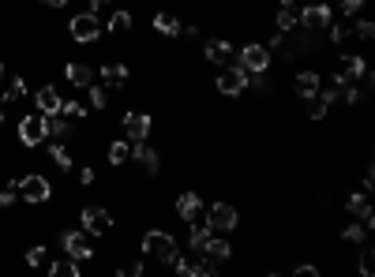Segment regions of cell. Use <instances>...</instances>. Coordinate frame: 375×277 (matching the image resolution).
Wrapping results in <instances>:
<instances>
[{"label": "cell", "instance_id": "obj_13", "mask_svg": "<svg viewBox=\"0 0 375 277\" xmlns=\"http://www.w3.org/2000/svg\"><path fill=\"white\" fill-rule=\"evenodd\" d=\"M345 210L360 217V225H364V229H372V225H375V214H372L368 195H364V191H349V199H345Z\"/></svg>", "mask_w": 375, "mask_h": 277}, {"label": "cell", "instance_id": "obj_42", "mask_svg": "<svg viewBox=\"0 0 375 277\" xmlns=\"http://www.w3.org/2000/svg\"><path fill=\"white\" fill-rule=\"evenodd\" d=\"M42 4H45V8H64L68 0H42Z\"/></svg>", "mask_w": 375, "mask_h": 277}, {"label": "cell", "instance_id": "obj_6", "mask_svg": "<svg viewBox=\"0 0 375 277\" xmlns=\"http://www.w3.org/2000/svg\"><path fill=\"white\" fill-rule=\"evenodd\" d=\"M19 195H23V202H30V206H42V202H49L53 188H49V180H45V177L30 172V177L19 180Z\"/></svg>", "mask_w": 375, "mask_h": 277}, {"label": "cell", "instance_id": "obj_44", "mask_svg": "<svg viewBox=\"0 0 375 277\" xmlns=\"http://www.w3.org/2000/svg\"><path fill=\"white\" fill-rule=\"evenodd\" d=\"M0 79H4V60H0Z\"/></svg>", "mask_w": 375, "mask_h": 277}, {"label": "cell", "instance_id": "obj_1", "mask_svg": "<svg viewBox=\"0 0 375 277\" xmlns=\"http://www.w3.org/2000/svg\"><path fill=\"white\" fill-rule=\"evenodd\" d=\"M143 251L150 255L154 262H162V266H173L180 258L177 236L166 233V229H150V233H143Z\"/></svg>", "mask_w": 375, "mask_h": 277}, {"label": "cell", "instance_id": "obj_26", "mask_svg": "<svg viewBox=\"0 0 375 277\" xmlns=\"http://www.w3.org/2000/svg\"><path fill=\"white\" fill-rule=\"evenodd\" d=\"M105 30L109 34H128V30H132V12H113V15H109V23H105Z\"/></svg>", "mask_w": 375, "mask_h": 277}, {"label": "cell", "instance_id": "obj_27", "mask_svg": "<svg viewBox=\"0 0 375 277\" xmlns=\"http://www.w3.org/2000/svg\"><path fill=\"white\" fill-rule=\"evenodd\" d=\"M49 158L57 161V169H64V172H68L71 165H76V161H71V154H68V146H60V138H53V146H49Z\"/></svg>", "mask_w": 375, "mask_h": 277}, {"label": "cell", "instance_id": "obj_5", "mask_svg": "<svg viewBox=\"0 0 375 277\" xmlns=\"http://www.w3.org/2000/svg\"><path fill=\"white\" fill-rule=\"evenodd\" d=\"M236 64L248 71H267L270 68V49L263 42H244L241 53H236Z\"/></svg>", "mask_w": 375, "mask_h": 277}, {"label": "cell", "instance_id": "obj_21", "mask_svg": "<svg viewBox=\"0 0 375 277\" xmlns=\"http://www.w3.org/2000/svg\"><path fill=\"white\" fill-rule=\"evenodd\" d=\"M45 135H49V138H64V135H71V127H68V116H60V113H49V116H45Z\"/></svg>", "mask_w": 375, "mask_h": 277}, {"label": "cell", "instance_id": "obj_30", "mask_svg": "<svg viewBox=\"0 0 375 277\" xmlns=\"http://www.w3.org/2000/svg\"><path fill=\"white\" fill-rule=\"evenodd\" d=\"M349 34H353V19H345V23L331 26V45H342V42H349Z\"/></svg>", "mask_w": 375, "mask_h": 277}, {"label": "cell", "instance_id": "obj_41", "mask_svg": "<svg viewBox=\"0 0 375 277\" xmlns=\"http://www.w3.org/2000/svg\"><path fill=\"white\" fill-rule=\"evenodd\" d=\"M79 184H94V169H87V165H83V169H79Z\"/></svg>", "mask_w": 375, "mask_h": 277}, {"label": "cell", "instance_id": "obj_8", "mask_svg": "<svg viewBox=\"0 0 375 277\" xmlns=\"http://www.w3.org/2000/svg\"><path fill=\"white\" fill-rule=\"evenodd\" d=\"M79 221H83V233H90V236H109L113 233V217H109V210H102V206H83Z\"/></svg>", "mask_w": 375, "mask_h": 277}, {"label": "cell", "instance_id": "obj_2", "mask_svg": "<svg viewBox=\"0 0 375 277\" xmlns=\"http://www.w3.org/2000/svg\"><path fill=\"white\" fill-rule=\"evenodd\" d=\"M244 87H248V71H244L241 64H225V68L218 71V94L222 98L244 94Z\"/></svg>", "mask_w": 375, "mask_h": 277}, {"label": "cell", "instance_id": "obj_17", "mask_svg": "<svg viewBox=\"0 0 375 277\" xmlns=\"http://www.w3.org/2000/svg\"><path fill=\"white\" fill-rule=\"evenodd\" d=\"M60 94H57V90H53V87H38V94H34V105H38V113H45V116H49V113H60Z\"/></svg>", "mask_w": 375, "mask_h": 277}, {"label": "cell", "instance_id": "obj_39", "mask_svg": "<svg viewBox=\"0 0 375 277\" xmlns=\"http://www.w3.org/2000/svg\"><path fill=\"white\" fill-rule=\"evenodd\" d=\"M360 8H364V0H342V12L349 15V19H353L356 12H360Z\"/></svg>", "mask_w": 375, "mask_h": 277}, {"label": "cell", "instance_id": "obj_25", "mask_svg": "<svg viewBox=\"0 0 375 277\" xmlns=\"http://www.w3.org/2000/svg\"><path fill=\"white\" fill-rule=\"evenodd\" d=\"M132 158V146H128V138H113L109 143V165H124Z\"/></svg>", "mask_w": 375, "mask_h": 277}, {"label": "cell", "instance_id": "obj_35", "mask_svg": "<svg viewBox=\"0 0 375 277\" xmlns=\"http://www.w3.org/2000/svg\"><path fill=\"white\" fill-rule=\"evenodd\" d=\"M342 240H349V244H360V240H364V225H356V221H353V225H345V229H342Z\"/></svg>", "mask_w": 375, "mask_h": 277}, {"label": "cell", "instance_id": "obj_15", "mask_svg": "<svg viewBox=\"0 0 375 277\" xmlns=\"http://www.w3.org/2000/svg\"><path fill=\"white\" fill-rule=\"evenodd\" d=\"M132 158L139 161V169L146 172V177H154V172L162 169V158H158V150H154V146H146V143H135V146H132Z\"/></svg>", "mask_w": 375, "mask_h": 277}, {"label": "cell", "instance_id": "obj_14", "mask_svg": "<svg viewBox=\"0 0 375 277\" xmlns=\"http://www.w3.org/2000/svg\"><path fill=\"white\" fill-rule=\"evenodd\" d=\"M199 214H203V199H199V191H184V195L177 199V217L180 221H199Z\"/></svg>", "mask_w": 375, "mask_h": 277}, {"label": "cell", "instance_id": "obj_20", "mask_svg": "<svg viewBox=\"0 0 375 277\" xmlns=\"http://www.w3.org/2000/svg\"><path fill=\"white\" fill-rule=\"evenodd\" d=\"M154 30H158L162 38H177V34H180L177 15H173V12H158V15H154Z\"/></svg>", "mask_w": 375, "mask_h": 277}, {"label": "cell", "instance_id": "obj_37", "mask_svg": "<svg viewBox=\"0 0 375 277\" xmlns=\"http://www.w3.org/2000/svg\"><path fill=\"white\" fill-rule=\"evenodd\" d=\"M45 262V247L38 244V247H30V251H26V266H42Z\"/></svg>", "mask_w": 375, "mask_h": 277}, {"label": "cell", "instance_id": "obj_7", "mask_svg": "<svg viewBox=\"0 0 375 277\" xmlns=\"http://www.w3.org/2000/svg\"><path fill=\"white\" fill-rule=\"evenodd\" d=\"M207 225L218 229V233H233L241 225V214H236V206H229V202H214L207 210Z\"/></svg>", "mask_w": 375, "mask_h": 277}, {"label": "cell", "instance_id": "obj_34", "mask_svg": "<svg viewBox=\"0 0 375 277\" xmlns=\"http://www.w3.org/2000/svg\"><path fill=\"white\" fill-rule=\"evenodd\" d=\"M90 105H94V109H105V105H109V87H90Z\"/></svg>", "mask_w": 375, "mask_h": 277}, {"label": "cell", "instance_id": "obj_31", "mask_svg": "<svg viewBox=\"0 0 375 277\" xmlns=\"http://www.w3.org/2000/svg\"><path fill=\"white\" fill-rule=\"evenodd\" d=\"M15 199H19V180H8V188L0 191V210H8Z\"/></svg>", "mask_w": 375, "mask_h": 277}, {"label": "cell", "instance_id": "obj_23", "mask_svg": "<svg viewBox=\"0 0 375 277\" xmlns=\"http://www.w3.org/2000/svg\"><path fill=\"white\" fill-rule=\"evenodd\" d=\"M315 90H319V71H300V75H297V94L308 101Z\"/></svg>", "mask_w": 375, "mask_h": 277}, {"label": "cell", "instance_id": "obj_16", "mask_svg": "<svg viewBox=\"0 0 375 277\" xmlns=\"http://www.w3.org/2000/svg\"><path fill=\"white\" fill-rule=\"evenodd\" d=\"M274 23H278V30H297L300 26V8H297V0H281L278 4V15H274Z\"/></svg>", "mask_w": 375, "mask_h": 277}, {"label": "cell", "instance_id": "obj_36", "mask_svg": "<svg viewBox=\"0 0 375 277\" xmlns=\"http://www.w3.org/2000/svg\"><path fill=\"white\" fill-rule=\"evenodd\" d=\"M356 38H360V42H372V38H375V23H372V19H360V23H356Z\"/></svg>", "mask_w": 375, "mask_h": 277}, {"label": "cell", "instance_id": "obj_38", "mask_svg": "<svg viewBox=\"0 0 375 277\" xmlns=\"http://www.w3.org/2000/svg\"><path fill=\"white\" fill-rule=\"evenodd\" d=\"M293 274H300V277H319L323 270H319V266H312V262H300V266H293Z\"/></svg>", "mask_w": 375, "mask_h": 277}, {"label": "cell", "instance_id": "obj_24", "mask_svg": "<svg viewBox=\"0 0 375 277\" xmlns=\"http://www.w3.org/2000/svg\"><path fill=\"white\" fill-rule=\"evenodd\" d=\"M207 240H210V225H207V221H191V233H188L191 251H203Z\"/></svg>", "mask_w": 375, "mask_h": 277}, {"label": "cell", "instance_id": "obj_12", "mask_svg": "<svg viewBox=\"0 0 375 277\" xmlns=\"http://www.w3.org/2000/svg\"><path fill=\"white\" fill-rule=\"evenodd\" d=\"M203 57L214 64V68H225V64H233V45L222 42V38H210V42H203Z\"/></svg>", "mask_w": 375, "mask_h": 277}, {"label": "cell", "instance_id": "obj_33", "mask_svg": "<svg viewBox=\"0 0 375 277\" xmlns=\"http://www.w3.org/2000/svg\"><path fill=\"white\" fill-rule=\"evenodd\" d=\"M308 101H312V105H308V116H312V120H323V116H326V109H331V105H326V101L319 98V94H312Z\"/></svg>", "mask_w": 375, "mask_h": 277}, {"label": "cell", "instance_id": "obj_22", "mask_svg": "<svg viewBox=\"0 0 375 277\" xmlns=\"http://www.w3.org/2000/svg\"><path fill=\"white\" fill-rule=\"evenodd\" d=\"M102 79H105V87H124L128 82V64H105Z\"/></svg>", "mask_w": 375, "mask_h": 277}, {"label": "cell", "instance_id": "obj_29", "mask_svg": "<svg viewBox=\"0 0 375 277\" xmlns=\"http://www.w3.org/2000/svg\"><path fill=\"white\" fill-rule=\"evenodd\" d=\"M60 116H68V120H87V105H83V101H60Z\"/></svg>", "mask_w": 375, "mask_h": 277}, {"label": "cell", "instance_id": "obj_32", "mask_svg": "<svg viewBox=\"0 0 375 277\" xmlns=\"http://www.w3.org/2000/svg\"><path fill=\"white\" fill-rule=\"evenodd\" d=\"M360 274L375 277V247H364V251H360Z\"/></svg>", "mask_w": 375, "mask_h": 277}, {"label": "cell", "instance_id": "obj_4", "mask_svg": "<svg viewBox=\"0 0 375 277\" xmlns=\"http://www.w3.org/2000/svg\"><path fill=\"white\" fill-rule=\"evenodd\" d=\"M68 30H71V42H79V45H94L98 38H102V23H98V15H76V19L68 23Z\"/></svg>", "mask_w": 375, "mask_h": 277}, {"label": "cell", "instance_id": "obj_10", "mask_svg": "<svg viewBox=\"0 0 375 277\" xmlns=\"http://www.w3.org/2000/svg\"><path fill=\"white\" fill-rule=\"evenodd\" d=\"M60 247L68 251V258H76V262H87V258L94 255V251H90V244H87V236H83V229H79V233H76V229H68V233L60 236Z\"/></svg>", "mask_w": 375, "mask_h": 277}, {"label": "cell", "instance_id": "obj_19", "mask_svg": "<svg viewBox=\"0 0 375 277\" xmlns=\"http://www.w3.org/2000/svg\"><path fill=\"white\" fill-rule=\"evenodd\" d=\"M199 255L214 258V262H225V258H233V244H229V240H214V236H210L207 244H203V251H199Z\"/></svg>", "mask_w": 375, "mask_h": 277}, {"label": "cell", "instance_id": "obj_40", "mask_svg": "<svg viewBox=\"0 0 375 277\" xmlns=\"http://www.w3.org/2000/svg\"><path fill=\"white\" fill-rule=\"evenodd\" d=\"M113 4V0H90V15H98V12H105V8Z\"/></svg>", "mask_w": 375, "mask_h": 277}, {"label": "cell", "instance_id": "obj_18", "mask_svg": "<svg viewBox=\"0 0 375 277\" xmlns=\"http://www.w3.org/2000/svg\"><path fill=\"white\" fill-rule=\"evenodd\" d=\"M64 79H68L71 87H90V82H94V68H87V64H76V60H71L68 68H64Z\"/></svg>", "mask_w": 375, "mask_h": 277}, {"label": "cell", "instance_id": "obj_28", "mask_svg": "<svg viewBox=\"0 0 375 277\" xmlns=\"http://www.w3.org/2000/svg\"><path fill=\"white\" fill-rule=\"evenodd\" d=\"M49 274L53 277H79V274H83V266H79L76 258H64V262H53L49 266Z\"/></svg>", "mask_w": 375, "mask_h": 277}, {"label": "cell", "instance_id": "obj_43", "mask_svg": "<svg viewBox=\"0 0 375 277\" xmlns=\"http://www.w3.org/2000/svg\"><path fill=\"white\" fill-rule=\"evenodd\" d=\"M0 124H4V105H0Z\"/></svg>", "mask_w": 375, "mask_h": 277}, {"label": "cell", "instance_id": "obj_3", "mask_svg": "<svg viewBox=\"0 0 375 277\" xmlns=\"http://www.w3.org/2000/svg\"><path fill=\"white\" fill-rule=\"evenodd\" d=\"M334 19V12H331V4L326 0H315V4H308V8H300V26H304L308 34H319V30H326Z\"/></svg>", "mask_w": 375, "mask_h": 277}, {"label": "cell", "instance_id": "obj_9", "mask_svg": "<svg viewBox=\"0 0 375 277\" xmlns=\"http://www.w3.org/2000/svg\"><path fill=\"white\" fill-rule=\"evenodd\" d=\"M45 113H26L23 120H19V143L23 146H38V143H45Z\"/></svg>", "mask_w": 375, "mask_h": 277}, {"label": "cell", "instance_id": "obj_11", "mask_svg": "<svg viewBox=\"0 0 375 277\" xmlns=\"http://www.w3.org/2000/svg\"><path fill=\"white\" fill-rule=\"evenodd\" d=\"M150 113H124V135L128 143H146V135H150Z\"/></svg>", "mask_w": 375, "mask_h": 277}]
</instances>
